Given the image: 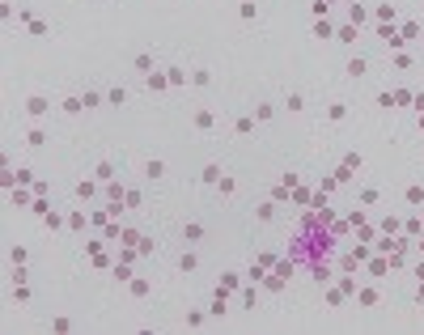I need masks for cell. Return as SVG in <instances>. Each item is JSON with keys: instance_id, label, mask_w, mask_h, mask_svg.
Wrapping results in <instances>:
<instances>
[{"instance_id": "25", "label": "cell", "mask_w": 424, "mask_h": 335, "mask_svg": "<svg viewBox=\"0 0 424 335\" xmlns=\"http://www.w3.org/2000/svg\"><path fill=\"white\" fill-rule=\"evenodd\" d=\"M348 21H352V26H360V21H365V9H360V4H352V9H348Z\"/></svg>"}, {"instance_id": "8", "label": "cell", "mask_w": 424, "mask_h": 335, "mask_svg": "<svg viewBox=\"0 0 424 335\" xmlns=\"http://www.w3.org/2000/svg\"><path fill=\"white\" fill-rule=\"evenodd\" d=\"M403 199H407V204H424V187H420V183H412V187L403 191Z\"/></svg>"}, {"instance_id": "3", "label": "cell", "mask_w": 424, "mask_h": 335, "mask_svg": "<svg viewBox=\"0 0 424 335\" xmlns=\"http://www.w3.org/2000/svg\"><path fill=\"white\" fill-rule=\"evenodd\" d=\"M204 238V225L200 221H187V225H182V242H200Z\"/></svg>"}, {"instance_id": "24", "label": "cell", "mask_w": 424, "mask_h": 335, "mask_svg": "<svg viewBox=\"0 0 424 335\" xmlns=\"http://www.w3.org/2000/svg\"><path fill=\"white\" fill-rule=\"evenodd\" d=\"M119 242H123V246H136L140 233H136V229H123V233H119Z\"/></svg>"}, {"instance_id": "21", "label": "cell", "mask_w": 424, "mask_h": 335, "mask_svg": "<svg viewBox=\"0 0 424 335\" xmlns=\"http://www.w3.org/2000/svg\"><path fill=\"white\" fill-rule=\"evenodd\" d=\"M26 145H30V149H42V145H47V136H42V132H38V127H34V132H30V136H26Z\"/></svg>"}, {"instance_id": "13", "label": "cell", "mask_w": 424, "mask_h": 335, "mask_svg": "<svg viewBox=\"0 0 424 335\" xmlns=\"http://www.w3.org/2000/svg\"><path fill=\"white\" fill-rule=\"evenodd\" d=\"M144 174H148V178H161V174H166V161H157V157H153V161L144 166Z\"/></svg>"}, {"instance_id": "12", "label": "cell", "mask_w": 424, "mask_h": 335, "mask_svg": "<svg viewBox=\"0 0 424 335\" xmlns=\"http://www.w3.org/2000/svg\"><path fill=\"white\" fill-rule=\"evenodd\" d=\"M331 34H335V30H331V21L318 17V21H314V38H331Z\"/></svg>"}, {"instance_id": "28", "label": "cell", "mask_w": 424, "mask_h": 335, "mask_svg": "<svg viewBox=\"0 0 424 335\" xmlns=\"http://www.w3.org/2000/svg\"><path fill=\"white\" fill-rule=\"evenodd\" d=\"M140 199H144L140 191H127V195H123V204H127V208H140Z\"/></svg>"}, {"instance_id": "16", "label": "cell", "mask_w": 424, "mask_h": 335, "mask_svg": "<svg viewBox=\"0 0 424 335\" xmlns=\"http://www.w3.org/2000/svg\"><path fill=\"white\" fill-rule=\"evenodd\" d=\"M335 42H356V26H352V21H348V26H344V30L335 34Z\"/></svg>"}, {"instance_id": "14", "label": "cell", "mask_w": 424, "mask_h": 335, "mask_svg": "<svg viewBox=\"0 0 424 335\" xmlns=\"http://www.w3.org/2000/svg\"><path fill=\"white\" fill-rule=\"evenodd\" d=\"M378 38H386V42H390V47H399V42H403V34H394L390 26H382V30H378Z\"/></svg>"}, {"instance_id": "35", "label": "cell", "mask_w": 424, "mask_h": 335, "mask_svg": "<svg viewBox=\"0 0 424 335\" xmlns=\"http://www.w3.org/2000/svg\"><path fill=\"white\" fill-rule=\"evenodd\" d=\"M416 301H424V280H420V289H416Z\"/></svg>"}, {"instance_id": "15", "label": "cell", "mask_w": 424, "mask_h": 335, "mask_svg": "<svg viewBox=\"0 0 424 335\" xmlns=\"http://www.w3.org/2000/svg\"><path fill=\"white\" fill-rule=\"evenodd\" d=\"M200 178H204V183H221L225 174H221V166H204V174H200Z\"/></svg>"}, {"instance_id": "17", "label": "cell", "mask_w": 424, "mask_h": 335, "mask_svg": "<svg viewBox=\"0 0 424 335\" xmlns=\"http://www.w3.org/2000/svg\"><path fill=\"white\" fill-rule=\"evenodd\" d=\"M254 217H259V221H272V217H276V199H272V204H259V208H254Z\"/></svg>"}, {"instance_id": "29", "label": "cell", "mask_w": 424, "mask_h": 335, "mask_svg": "<svg viewBox=\"0 0 424 335\" xmlns=\"http://www.w3.org/2000/svg\"><path fill=\"white\" fill-rule=\"evenodd\" d=\"M178 267H182V272H195V255L187 251V255H182V259H178Z\"/></svg>"}, {"instance_id": "31", "label": "cell", "mask_w": 424, "mask_h": 335, "mask_svg": "<svg viewBox=\"0 0 424 335\" xmlns=\"http://www.w3.org/2000/svg\"><path fill=\"white\" fill-rule=\"evenodd\" d=\"M394 102H399V106H407V102H416V94H412V89H399V94H394Z\"/></svg>"}, {"instance_id": "11", "label": "cell", "mask_w": 424, "mask_h": 335, "mask_svg": "<svg viewBox=\"0 0 424 335\" xmlns=\"http://www.w3.org/2000/svg\"><path fill=\"white\" fill-rule=\"evenodd\" d=\"M106 195H110V204H123V195H127V191L119 187V183H106Z\"/></svg>"}, {"instance_id": "34", "label": "cell", "mask_w": 424, "mask_h": 335, "mask_svg": "<svg viewBox=\"0 0 424 335\" xmlns=\"http://www.w3.org/2000/svg\"><path fill=\"white\" fill-rule=\"evenodd\" d=\"M132 293H136V297H148V280H132Z\"/></svg>"}, {"instance_id": "6", "label": "cell", "mask_w": 424, "mask_h": 335, "mask_svg": "<svg viewBox=\"0 0 424 335\" xmlns=\"http://www.w3.org/2000/svg\"><path fill=\"white\" fill-rule=\"evenodd\" d=\"M94 178H98V183H110V178H115V166H110V161H98Z\"/></svg>"}, {"instance_id": "18", "label": "cell", "mask_w": 424, "mask_h": 335, "mask_svg": "<svg viewBox=\"0 0 424 335\" xmlns=\"http://www.w3.org/2000/svg\"><path fill=\"white\" fill-rule=\"evenodd\" d=\"M272 115H276L272 102H259V106H254V119H272Z\"/></svg>"}, {"instance_id": "33", "label": "cell", "mask_w": 424, "mask_h": 335, "mask_svg": "<svg viewBox=\"0 0 424 335\" xmlns=\"http://www.w3.org/2000/svg\"><path fill=\"white\" fill-rule=\"evenodd\" d=\"M9 259H13V267H21V263H26V251H21V246H13V251H9Z\"/></svg>"}, {"instance_id": "9", "label": "cell", "mask_w": 424, "mask_h": 335, "mask_svg": "<svg viewBox=\"0 0 424 335\" xmlns=\"http://www.w3.org/2000/svg\"><path fill=\"white\" fill-rule=\"evenodd\" d=\"M356 301L365 305V310H369V305H378V289H360V293H356Z\"/></svg>"}, {"instance_id": "20", "label": "cell", "mask_w": 424, "mask_h": 335, "mask_svg": "<svg viewBox=\"0 0 424 335\" xmlns=\"http://www.w3.org/2000/svg\"><path fill=\"white\" fill-rule=\"evenodd\" d=\"M191 81H195V85H212V73H208V68H195V73H191Z\"/></svg>"}, {"instance_id": "4", "label": "cell", "mask_w": 424, "mask_h": 335, "mask_svg": "<svg viewBox=\"0 0 424 335\" xmlns=\"http://www.w3.org/2000/svg\"><path fill=\"white\" fill-rule=\"evenodd\" d=\"M225 305H229V297H225V289H216V297H212V305H208V314L221 318V314H225Z\"/></svg>"}, {"instance_id": "2", "label": "cell", "mask_w": 424, "mask_h": 335, "mask_svg": "<svg viewBox=\"0 0 424 335\" xmlns=\"http://www.w3.org/2000/svg\"><path fill=\"white\" fill-rule=\"evenodd\" d=\"M26 111H30V115L38 119V115H47L51 106H47V98H38V94H34V98H26Z\"/></svg>"}, {"instance_id": "23", "label": "cell", "mask_w": 424, "mask_h": 335, "mask_svg": "<svg viewBox=\"0 0 424 335\" xmlns=\"http://www.w3.org/2000/svg\"><path fill=\"white\" fill-rule=\"evenodd\" d=\"M76 195L89 199V195H94V183H89V178H81V183H76Z\"/></svg>"}, {"instance_id": "5", "label": "cell", "mask_w": 424, "mask_h": 335, "mask_svg": "<svg viewBox=\"0 0 424 335\" xmlns=\"http://www.w3.org/2000/svg\"><path fill=\"white\" fill-rule=\"evenodd\" d=\"M212 123H216L212 111H195V127H200V132H212Z\"/></svg>"}, {"instance_id": "26", "label": "cell", "mask_w": 424, "mask_h": 335, "mask_svg": "<svg viewBox=\"0 0 424 335\" xmlns=\"http://www.w3.org/2000/svg\"><path fill=\"white\" fill-rule=\"evenodd\" d=\"M13 301L26 305V301H30V289H26V284H17V289H13Z\"/></svg>"}, {"instance_id": "10", "label": "cell", "mask_w": 424, "mask_h": 335, "mask_svg": "<svg viewBox=\"0 0 424 335\" xmlns=\"http://www.w3.org/2000/svg\"><path fill=\"white\" fill-rule=\"evenodd\" d=\"M106 102H110V106H123L127 102V89H123V85H115V89L106 94Z\"/></svg>"}, {"instance_id": "30", "label": "cell", "mask_w": 424, "mask_h": 335, "mask_svg": "<svg viewBox=\"0 0 424 335\" xmlns=\"http://www.w3.org/2000/svg\"><path fill=\"white\" fill-rule=\"evenodd\" d=\"M81 102H85V111H89V106H98V102H102V94H98V89H89V94H85Z\"/></svg>"}, {"instance_id": "7", "label": "cell", "mask_w": 424, "mask_h": 335, "mask_svg": "<svg viewBox=\"0 0 424 335\" xmlns=\"http://www.w3.org/2000/svg\"><path fill=\"white\" fill-rule=\"evenodd\" d=\"M233 132H238V136H250L254 132V115H242L238 123H233Z\"/></svg>"}, {"instance_id": "1", "label": "cell", "mask_w": 424, "mask_h": 335, "mask_svg": "<svg viewBox=\"0 0 424 335\" xmlns=\"http://www.w3.org/2000/svg\"><path fill=\"white\" fill-rule=\"evenodd\" d=\"M365 68H369V60H365V55H352V60H348V68H344V73H348L352 81H360V76H365Z\"/></svg>"}, {"instance_id": "22", "label": "cell", "mask_w": 424, "mask_h": 335, "mask_svg": "<svg viewBox=\"0 0 424 335\" xmlns=\"http://www.w3.org/2000/svg\"><path fill=\"white\" fill-rule=\"evenodd\" d=\"M64 111H68V115H76V111H85V102H81V98H64Z\"/></svg>"}, {"instance_id": "19", "label": "cell", "mask_w": 424, "mask_h": 335, "mask_svg": "<svg viewBox=\"0 0 424 335\" xmlns=\"http://www.w3.org/2000/svg\"><path fill=\"white\" fill-rule=\"evenodd\" d=\"M170 85V76H161V73H148V89H166Z\"/></svg>"}, {"instance_id": "32", "label": "cell", "mask_w": 424, "mask_h": 335, "mask_svg": "<svg viewBox=\"0 0 424 335\" xmlns=\"http://www.w3.org/2000/svg\"><path fill=\"white\" fill-rule=\"evenodd\" d=\"M284 106H288V111H301V106H306V98H301V94H288Z\"/></svg>"}, {"instance_id": "27", "label": "cell", "mask_w": 424, "mask_h": 335, "mask_svg": "<svg viewBox=\"0 0 424 335\" xmlns=\"http://www.w3.org/2000/svg\"><path fill=\"white\" fill-rule=\"evenodd\" d=\"M136 68L140 73H153V55H136Z\"/></svg>"}]
</instances>
